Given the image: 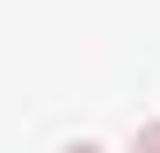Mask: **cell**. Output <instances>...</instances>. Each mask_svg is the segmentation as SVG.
Segmentation results:
<instances>
[{"instance_id":"6da1fadb","label":"cell","mask_w":160,"mask_h":153,"mask_svg":"<svg viewBox=\"0 0 160 153\" xmlns=\"http://www.w3.org/2000/svg\"><path fill=\"white\" fill-rule=\"evenodd\" d=\"M131 153H160V124H138L131 131Z\"/></svg>"},{"instance_id":"7a4b0ae2","label":"cell","mask_w":160,"mask_h":153,"mask_svg":"<svg viewBox=\"0 0 160 153\" xmlns=\"http://www.w3.org/2000/svg\"><path fill=\"white\" fill-rule=\"evenodd\" d=\"M66 153H102V146H95V139H80V146H66Z\"/></svg>"}]
</instances>
